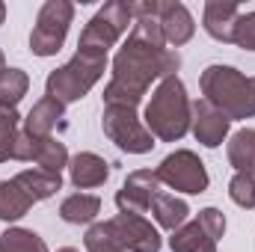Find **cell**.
Masks as SVG:
<instances>
[{"label": "cell", "mask_w": 255, "mask_h": 252, "mask_svg": "<svg viewBox=\"0 0 255 252\" xmlns=\"http://www.w3.org/2000/svg\"><path fill=\"white\" fill-rule=\"evenodd\" d=\"M104 229L125 252H160V232L139 214H116L104 220Z\"/></svg>", "instance_id": "cell-9"}, {"label": "cell", "mask_w": 255, "mask_h": 252, "mask_svg": "<svg viewBox=\"0 0 255 252\" xmlns=\"http://www.w3.org/2000/svg\"><path fill=\"white\" fill-rule=\"evenodd\" d=\"M101 214V199L92 193H71L60 205V217L68 226H86Z\"/></svg>", "instance_id": "cell-18"}, {"label": "cell", "mask_w": 255, "mask_h": 252, "mask_svg": "<svg viewBox=\"0 0 255 252\" xmlns=\"http://www.w3.org/2000/svg\"><path fill=\"white\" fill-rule=\"evenodd\" d=\"M68 178H71V184L77 190L101 187L110 178V163L101 154H95V151H77L68 160Z\"/></svg>", "instance_id": "cell-14"}, {"label": "cell", "mask_w": 255, "mask_h": 252, "mask_svg": "<svg viewBox=\"0 0 255 252\" xmlns=\"http://www.w3.org/2000/svg\"><path fill=\"white\" fill-rule=\"evenodd\" d=\"M151 217H154V223L160 226V229H166L169 235L175 232V229H181L184 223H187V217H190V208H187V202L184 199H178L175 193H157L154 196V202H151V211H148Z\"/></svg>", "instance_id": "cell-16"}, {"label": "cell", "mask_w": 255, "mask_h": 252, "mask_svg": "<svg viewBox=\"0 0 255 252\" xmlns=\"http://www.w3.org/2000/svg\"><path fill=\"white\" fill-rule=\"evenodd\" d=\"M160 190H163V184H160L154 169H133L125 178V184L119 187V193H116V208H119V214L145 217Z\"/></svg>", "instance_id": "cell-10"}, {"label": "cell", "mask_w": 255, "mask_h": 252, "mask_svg": "<svg viewBox=\"0 0 255 252\" xmlns=\"http://www.w3.org/2000/svg\"><path fill=\"white\" fill-rule=\"evenodd\" d=\"M229 196L235 205L253 211L255 208V175L253 172H235L229 181Z\"/></svg>", "instance_id": "cell-26"}, {"label": "cell", "mask_w": 255, "mask_h": 252, "mask_svg": "<svg viewBox=\"0 0 255 252\" xmlns=\"http://www.w3.org/2000/svg\"><path fill=\"white\" fill-rule=\"evenodd\" d=\"M235 45L255 54V9L253 12H241V18L235 24Z\"/></svg>", "instance_id": "cell-28"}, {"label": "cell", "mask_w": 255, "mask_h": 252, "mask_svg": "<svg viewBox=\"0 0 255 252\" xmlns=\"http://www.w3.org/2000/svg\"><path fill=\"white\" fill-rule=\"evenodd\" d=\"M196 223H199L214 241H220V238L226 235V217H223L220 208H202V211L196 214Z\"/></svg>", "instance_id": "cell-29"}, {"label": "cell", "mask_w": 255, "mask_h": 252, "mask_svg": "<svg viewBox=\"0 0 255 252\" xmlns=\"http://www.w3.org/2000/svg\"><path fill=\"white\" fill-rule=\"evenodd\" d=\"M107 57L104 54H89V51H77L71 60L60 68H54L45 80V95L60 101V104H74L83 95H89V89L104 77Z\"/></svg>", "instance_id": "cell-4"}, {"label": "cell", "mask_w": 255, "mask_h": 252, "mask_svg": "<svg viewBox=\"0 0 255 252\" xmlns=\"http://www.w3.org/2000/svg\"><path fill=\"white\" fill-rule=\"evenodd\" d=\"M133 24V15H130V3L125 0H110L104 3L83 27L80 33V42H77V51H89V54H104L128 33V27Z\"/></svg>", "instance_id": "cell-5"}, {"label": "cell", "mask_w": 255, "mask_h": 252, "mask_svg": "<svg viewBox=\"0 0 255 252\" xmlns=\"http://www.w3.org/2000/svg\"><path fill=\"white\" fill-rule=\"evenodd\" d=\"M33 205H36V202L27 196V190L21 187L15 178L0 181V220H3V223H15V220H21Z\"/></svg>", "instance_id": "cell-20"}, {"label": "cell", "mask_w": 255, "mask_h": 252, "mask_svg": "<svg viewBox=\"0 0 255 252\" xmlns=\"http://www.w3.org/2000/svg\"><path fill=\"white\" fill-rule=\"evenodd\" d=\"M6 71V57H3V51H0V74Z\"/></svg>", "instance_id": "cell-32"}, {"label": "cell", "mask_w": 255, "mask_h": 252, "mask_svg": "<svg viewBox=\"0 0 255 252\" xmlns=\"http://www.w3.org/2000/svg\"><path fill=\"white\" fill-rule=\"evenodd\" d=\"M18 130H21V116H18V110L0 104V163L12 160V145H15Z\"/></svg>", "instance_id": "cell-25"}, {"label": "cell", "mask_w": 255, "mask_h": 252, "mask_svg": "<svg viewBox=\"0 0 255 252\" xmlns=\"http://www.w3.org/2000/svg\"><path fill=\"white\" fill-rule=\"evenodd\" d=\"M169 250L172 252H217V241L196 220H190V223H184L181 229L172 232Z\"/></svg>", "instance_id": "cell-19"}, {"label": "cell", "mask_w": 255, "mask_h": 252, "mask_svg": "<svg viewBox=\"0 0 255 252\" xmlns=\"http://www.w3.org/2000/svg\"><path fill=\"white\" fill-rule=\"evenodd\" d=\"M68 148H65V142H60L57 136H48V139H42L39 142V151H36V163L42 166V169H48V172H60L68 166Z\"/></svg>", "instance_id": "cell-24"}, {"label": "cell", "mask_w": 255, "mask_h": 252, "mask_svg": "<svg viewBox=\"0 0 255 252\" xmlns=\"http://www.w3.org/2000/svg\"><path fill=\"white\" fill-rule=\"evenodd\" d=\"M63 116H65L63 104L45 95V98H39V101L33 104V110L27 113L24 130H27L30 136H36V139H48V136H54V127L63 125Z\"/></svg>", "instance_id": "cell-15"}, {"label": "cell", "mask_w": 255, "mask_h": 252, "mask_svg": "<svg viewBox=\"0 0 255 252\" xmlns=\"http://www.w3.org/2000/svg\"><path fill=\"white\" fill-rule=\"evenodd\" d=\"M83 247H86V252H125L113 238H110V232L104 229V223H95V226L86 229Z\"/></svg>", "instance_id": "cell-27"}, {"label": "cell", "mask_w": 255, "mask_h": 252, "mask_svg": "<svg viewBox=\"0 0 255 252\" xmlns=\"http://www.w3.org/2000/svg\"><path fill=\"white\" fill-rule=\"evenodd\" d=\"M0 252H48V244L33 229L12 226L0 235Z\"/></svg>", "instance_id": "cell-22"}, {"label": "cell", "mask_w": 255, "mask_h": 252, "mask_svg": "<svg viewBox=\"0 0 255 252\" xmlns=\"http://www.w3.org/2000/svg\"><path fill=\"white\" fill-rule=\"evenodd\" d=\"M202 98L223 110L232 122L255 116V77H247L235 65H208L199 77Z\"/></svg>", "instance_id": "cell-3"}, {"label": "cell", "mask_w": 255, "mask_h": 252, "mask_svg": "<svg viewBox=\"0 0 255 252\" xmlns=\"http://www.w3.org/2000/svg\"><path fill=\"white\" fill-rule=\"evenodd\" d=\"M27 89H30V77L24 68H6L0 74V104L18 107V101L27 95Z\"/></svg>", "instance_id": "cell-23"}, {"label": "cell", "mask_w": 255, "mask_h": 252, "mask_svg": "<svg viewBox=\"0 0 255 252\" xmlns=\"http://www.w3.org/2000/svg\"><path fill=\"white\" fill-rule=\"evenodd\" d=\"M157 21H160L163 39L169 48L187 45L196 33V21H193L190 9L178 0H157Z\"/></svg>", "instance_id": "cell-12"}, {"label": "cell", "mask_w": 255, "mask_h": 252, "mask_svg": "<svg viewBox=\"0 0 255 252\" xmlns=\"http://www.w3.org/2000/svg\"><path fill=\"white\" fill-rule=\"evenodd\" d=\"M229 163L235 172L255 175V127H241L229 136Z\"/></svg>", "instance_id": "cell-21"}, {"label": "cell", "mask_w": 255, "mask_h": 252, "mask_svg": "<svg viewBox=\"0 0 255 252\" xmlns=\"http://www.w3.org/2000/svg\"><path fill=\"white\" fill-rule=\"evenodd\" d=\"M130 33L119 54L113 57V74L104 86V107H139V101L148 95L151 83H160L163 77L175 74L181 57L172 51L163 39L160 21H157V0H133L130 3Z\"/></svg>", "instance_id": "cell-1"}, {"label": "cell", "mask_w": 255, "mask_h": 252, "mask_svg": "<svg viewBox=\"0 0 255 252\" xmlns=\"http://www.w3.org/2000/svg\"><path fill=\"white\" fill-rule=\"evenodd\" d=\"M57 252H80V250H74V247H63V250H57Z\"/></svg>", "instance_id": "cell-33"}, {"label": "cell", "mask_w": 255, "mask_h": 252, "mask_svg": "<svg viewBox=\"0 0 255 252\" xmlns=\"http://www.w3.org/2000/svg\"><path fill=\"white\" fill-rule=\"evenodd\" d=\"M142 122L148 133L160 142H178L190 130V95L178 74H169L154 86Z\"/></svg>", "instance_id": "cell-2"}, {"label": "cell", "mask_w": 255, "mask_h": 252, "mask_svg": "<svg viewBox=\"0 0 255 252\" xmlns=\"http://www.w3.org/2000/svg\"><path fill=\"white\" fill-rule=\"evenodd\" d=\"M15 181L27 190V196H30L33 202H45V199H51L57 190L63 187L60 172H48V169H42V166H36V169H21V172L15 175Z\"/></svg>", "instance_id": "cell-17"}, {"label": "cell", "mask_w": 255, "mask_h": 252, "mask_svg": "<svg viewBox=\"0 0 255 252\" xmlns=\"http://www.w3.org/2000/svg\"><path fill=\"white\" fill-rule=\"evenodd\" d=\"M154 172H157L163 187L175 190V193H187V196H199L211 184V175H208L205 163L190 148H175L172 154H166L160 160V166Z\"/></svg>", "instance_id": "cell-8"}, {"label": "cell", "mask_w": 255, "mask_h": 252, "mask_svg": "<svg viewBox=\"0 0 255 252\" xmlns=\"http://www.w3.org/2000/svg\"><path fill=\"white\" fill-rule=\"evenodd\" d=\"M101 127H104V136L128 154H148L154 148V136L148 133L145 122L136 116L133 107L107 104L101 113Z\"/></svg>", "instance_id": "cell-7"}, {"label": "cell", "mask_w": 255, "mask_h": 252, "mask_svg": "<svg viewBox=\"0 0 255 252\" xmlns=\"http://www.w3.org/2000/svg\"><path fill=\"white\" fill-rule=\"evenodd\" d=\"M3 21H6V3L0 0V24H3Z\"/></svg>", "instance_id": "cell-31"}, {"label": "cell", "mask_w": 255, "mask_h": 252, "mask_svg": "<svg viewBox=\"0 0 255 252\" xmlns=\"http://www.w3.org/2000/svg\"><path fill=\"white\" fill-rule=\"evenodd\" d=\"M71 21H74V3H68V0H45L39 15H36L33 33H30V51L36 57L60 54Z\"/></svg>", "instance_id": "cell-6"}, {"label": "cell", "mask_w": 255, "mask_h": 252, "mask_svg": "<svg viewBox=\"0 0 255 252\" xmlns=\"http://www.w3.org/2000/svg\"><path fill=\"white\" fill-rule=\"evenodd\" d=\"M229 127H232V119L223 110H217L211 101H205V98L190 101V130L196 142H202L205 148H217L226 142Z\"/></svg>", "instance_id": "cell-11"}, {"label": "cell", "mask_w": 255, "mask_h": 252, "mask_svg": "<svg viewBox=\"0 0 255 252\" xmlns=\"http://www.w3.org/2000/svg\"><path fill=\"white\" fill-rule=\"evenodd\" d=\"M241 18V6L238 3H226V0H208L202 9V27L214 42L223 45H235V24Z\"/></svg>", "instance_id": "cell-13"}, {"label": "cell", "mask_w": 255, "mask_h": 252, "mask_svg": "<svg viewBox=\"0 0 255 252\" xmlns=\"http://www.w3.org/2000/svg\"><path fill=\"white\" fill-rule=\"evenodd\" d=\"M39 142H42V139L30 136V133L21 127V130H18V136H15V145H12V160H36Z\"/></svg>", "instance_id": "cell-30"}]
</instances>
